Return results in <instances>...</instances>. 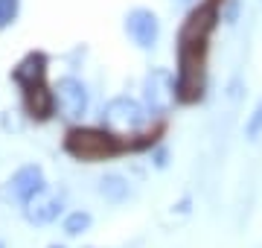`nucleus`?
Returning a JSON list of instances; mask_svg holds the SVG:
<instances>
[{
    "mask_svg": "<svg viewBox=\"0 0 262 248\" xmlns=\"http://www.w3.org/2000/svg\"><path fill=\"white\" fill-rule=\"evenodd\" d=\"M219 20V0H207L195 12H189L178 35V50H204L210 32Z\"/></svg>",
    "mask_w": 262,
    "mask_h": 248,
    "instance_id": "nucleus-1",
    "label": "nucleus"
},
{
    "mask_svg": "<svg viewBox=\"0 0 262 248\" xmlns=\"http://www.w3.org/2000/svg\"><path fill=\"white\" fill-rule=\"evenodd\" d=\"M102 123L117 134H134L149 123V111L131 96H117V99H111L105 105Z\"/></svg>",
    "mask_w": 262,
    "mask_h": 248,
    "instance_id": "nucleus-2",
    "label": "nucleus"
},
{
    "mask_svg": "<svg viewBox=\"0 0 262 248\" xmlns=\"http://www.w3.org/2000/svg\"><path fill=\"white\" fill-rule=\"evenodd\" d=\"M67 152L79 158V161H99V158H111L117 155V140L105 132H94V129H73L67 134Z\"/></svg>",
    "mask_w": 262,
    "mask_h": 248,
    "instance_id": "nucleus-3",
    "label": "nucleus"
},
{
    "mask_svg": "<svg viewBox=\"0 0 262 248\" xmlns=\"http://www.w3.org/2000/svg\"><path fill=\"white\" fill-rule=\"evenodd\" d=\"M143 99H146L149 114H158V117L169 114L175 99H178V85H175L172 73L163 70V67H155L143 82Z\"/></svg>",
    "mask_w": 262,
    "mask_h": 248,
    "instance_id": "nucleus-4",
    "label": "nucleus"
},
{
    "mask_svg": "<svg viewBox=\"0 0 262 248\" xmlns=\"http://www.w3.org/2000/svg\"><path fill=\"white\" fill-rule=\"evenodd\" d=\"M53 99H56L61 117H67V120H82L84 111H88V102H91L84 82L82 79H76V76L58 79L56 91H53Z\"/></svg>",
    "mask_w": 262,
    "mask_h": 248,
    "instance_id": "nucleus-5",
    "label": "nucleus"
},
{
    "mask_svg": "<svg viewBox=\"0 0 262 248\" xmlns=\"http://www.w3.org/2000/svg\"><path fill=\"white\" fill-rule=\"evenodd\" d=\"M47 190V184H44V170L38 167V163H27V167H20L15 175H12L9 181H6V199L9 201H18V204H27L38 196V193Z\"/></svg>",
    "mask_w": 262,
    "mask_h": 248,
    "instance_id": "nucleus-6",
    "label": "nucleus"
},
{
    "mask_svg": "<svg viewBox=\"0 0 262 248\" xmlns=\"http://www.w3.org/2000/svg\"><path fill=\"white\" fill-rule=\"evenodd\" d=\"M125 32H128V38L140 50H151L158 44V35H160L158 15L151 9H131L125 15Z\"/></svg>",
    "mask_w": 262,
    "mask_h": 248,
    "instance_id": "nucleus-7",
    "label": "nucleus"
},
{
    "mask_svg": "<svg viewBox=\"0 0 262 248\" xmlns=\"http://www.w3.org/2000/svg\"><path fill=\"white\" fill-rule=\"evenodd\" d=\"M61 210H64V199L44 190V193H38L32 201L24 204V216L32 225H50V222H56L61 216Z\"/></svg>",
    "mask_w": 262,
    "mask_h": 248,
    "instance_id": "nucleus-8",
    "label": "nucleus"
},
{
    "mask_svg": "<svg viewBox=\"0 0 262 248\" xmlns=\"http://www.w3.org/2000/svg\"><path fill=\"white\" fill-rule=\"evenodd\" d=\"M128 193H131L128 178H122L120 172H108V175L99 178V196L105 201H111V204H122L128 199Z\"/></svg>",
    "mask_w": 262,
    "mask_h": 248,
    "instance_id": "nucleus-9",
    "label": "nucleus"
},
{
    "mask_svg": "<svg viewBox=\"0 0 262 248\" xmlns=\"http://www.w3.org/2000/svg\"><path fill=\"white\" fill-rule=\"evenodd\" d=\"M44 56H27L24 61H20L18 67H15V79H18L24 88H32V85H41V79H44Z\"/></svg>",
    "mask_w": 262,
    "mask_h": 248,
    "instance_id": "nucleus-10",
    "label": "nucleus"
},
{
    "mask_svg": "<svg viewBox=\"0 0 262 248\" xmlns=\"http://www.w3.org/2000/svg\"><path fill=\"white\" fill-rule=\"evenodd\" d=\"M27 91V105L29 111L35 117H50V111H53V94H50L44 85H32V88H24Z\"/></svg>",
    "mask_w": 262,
    "mask_h": 248,
    "instance_id": "nucleus-11",
    "label": "nucleus"
},
{
    "mask_svg": "<svg viewBox=\"0 0 262 248\" xmlns=\"http://www.w3.org/2000/svg\"><path fill=\"white\" fill-rule=\"evenodd\" d=\"M91 213H84V210H76V213H70L64 219V234L67 237H79V234H84V231L91 228Z\"/></svg>",
    "mask_w": 262,
    "mask_h": 248,
    "instance_id": "nucleus-12",
    "label": "nucleus"
},
{
    "mask_svg": "<svg viewBox=\"0 0 262 248\" xmlns=\"http://www.w3.org/2000/svg\"><path fill=\"white\" fill-rule=\"evenodd\" d=\"M245 134H248L251 140H256V137L262 134V99L253 105L251 117H248V123H245Z\"/></svg>",
    "mask_w": 262,
    "mask_h": 248,
    "instance_id": "nucleus-13",
    "label": "nucleus"
},
{
    "mask_svg": "<svg viewBox=\"0 0 262 248\" xmlns=\"http://www.w3.org/2000/svg\"><path fill=\"white\" fill-rule=\"evenodd\" d=\"M15 15H18V0H0V29L12 24Z\"/></svg>",
    "mask_w": 262,
    "mask_h": 248,
    "instance_id": "nucleus-14",
    "label": "nucleus"
},
{
    "mask_svg": "<svg viewBox=\"0 0 262 248\" xmlns=\"http://www.w3.org/2000/svg\"><path fill=\"white\" fill-rule=\"evenodd\" d=\"M50 248H64V245H50Z\"/></svg>",
    "mask_w": 262,
    "mask_h": 248,
    "instance_id": "nucleus-15",
    "label": "nucleus"
},
{
    "mask_svg": "<svg viewBox=\"0 0 262 248\" xmlns=\"http://www.w3.org/2000/svg\"><path fill=\"white\" fill-rule=\"evenodd\" d=\"M0 248H3V242H0Z\"/></svg>",
    "mask_w": 262,
    "mask_h": 248,
    "instance_id": "nucleus-16",
    "label": "nucleus"
}]
</instances>
